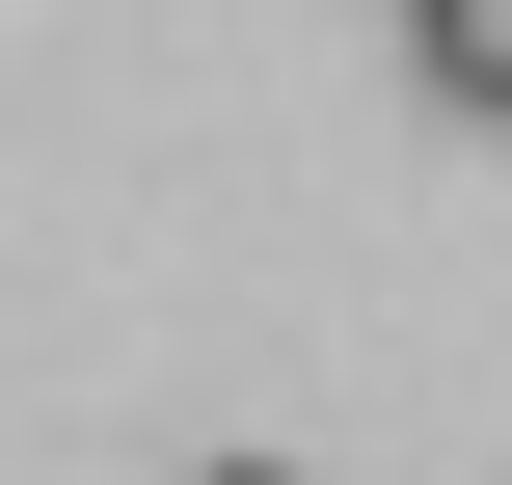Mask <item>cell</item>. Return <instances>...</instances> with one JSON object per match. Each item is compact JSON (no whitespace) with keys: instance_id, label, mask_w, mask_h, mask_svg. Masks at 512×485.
Returning a JSON list of instances; mask_svg holds the SVG:
<instances>
[{"instance_id":"7a4b0ae2","label":"cell","mask_w":512,"mask_h":485,"mask_svg":"<svg viewBox=\"0 0 512 485\" xmlns=\"http://www.w3.org/2000/svg\"><path fill=\"white\" fill-rule=\"evenodd\" d=\"M216 485H297V459H216Z\"/></svg>"},{"instance_id":"6da1fadb","label":"cell","mask_w":512,"mask_h":485,"mask_svg":"<svg viewBox=\"0 0 512 485\" xmlns=\"http://www.w3.org/2000/svg\"><path fill=\"white\" fill-rule=\"evenodd\" d=\"M405 54H432V108H486V135H512V0H405Z\"/></svg>"}]
</instances>
